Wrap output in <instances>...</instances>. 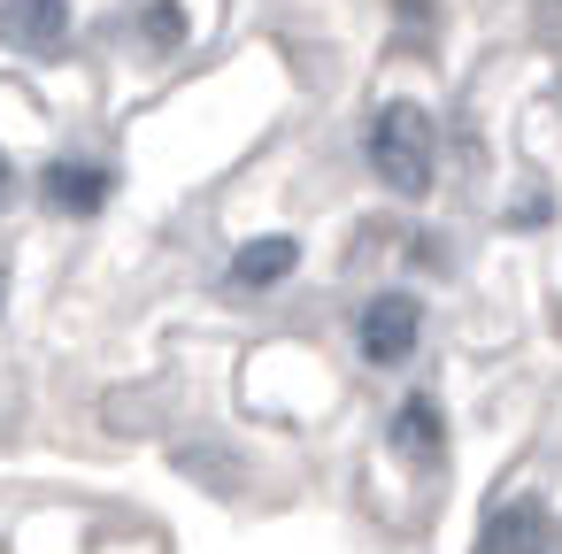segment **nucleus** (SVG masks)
Listing matches in <instances>:
<instances>
[{"mask_svg":"<svg viewBox=\"0 0 562 554\" xmlns=\"http://www.w3.org/2000/svg\"><path fill=\"white\" fill-rule=\"evenodd\" d=\"M293 239H255V247H239V262H232V285H278L285 270H293Z\"/></svg>","mask_w":562,"mask_h":554,"instance_id":"obj_6","label":"nucleus"},{"mask_svg":"<svg viewBox=\"0 0 562 554\" xmlns=\"http://www.w3.org/2000/svg\"><path fill=\"white\" fill-rule=\"evenodd\" d=\"M47 201H55L63 216H93V208L109 201V178H101L93 162H55V170H47Z\"/></svg>","mask_w":562,"mask_h":554,"instance_id":"obj_5","label":"nucleus"},{"mask_svg":"<svg viewBox=\"0 0 562 554\" xmlns=\"http://www.w3.org/2000/svg\"><path fill=\"white\" fill-rule=\"evenodd\" d=\"M408 347H416V301L408 293H378L362 308V354L393 370V362H408Z\"/></svg>","mask_w":562,"mask_h":554,"instance_id":"obj_3","label":"nucleus"},{"mask_svg":"<svg viewBox=\"0 0 562 554\" xmlns=\"http://www.w3.org/2000/svg\"><path fill=\"white\" fill-rule=\"evenodd\" d=\"M401 446H416V454L439 446V416H431V400H408V408H401Z\"/></svg>","mask_w":562,"mask_h":554,"instance_id":"obj_7","label":"nucleus"},{"mask_svg":"<svg viewBox=\"0 0 562 554\" xmlns=\"http://www.w3.org/2000/svg\"><path fill=\"white\" fill-rule=\"evenodd\" d=\"M147 39H155V47H178V39H186V16L170 9V0H155V9H147Z\"/></svg>","mask_w":562,"mask_h":554,"instance_id":"obj_8","label":"nucleus"},{"mask_svg":"<svg viewBox=\"0 0 562 554\" xmlns=\"http://www.w3.org/2000/svg\"><path fill=\"white\" fill-rule=\"evenodd\" d=\"M0 39L16 55H55L70 39V0H0Z\"/></svg>","mask_w":562,"mask_h":554,"instance_id":"obj_2","label":"nucleus"},{"mask_svg":"<svg viewBox=\"0 0 562 554\" xmlns=\"http://www.w3.org/2000/svg\"><path fill=\"white\" fill-rule=\"evenodd\" d=\"M370 170L393 185V193H431V170H439V139H431V116L416 101H385L370 116Z\"/></svg>","mask_w":562,"mask_h":554,"instance_id":"obj_1","label":"nucleus"},{"mask_svg":"<svg viewBox=\"0 0 562 554\" xmlns=\"http://www.w3.org/2000/svg\"><path fill=\"white\" fill-rule=\"evenodd\" d=\"M16 193V170H9V155H0V201H9Z\"/></svg>","mask_w":562,"mask_h":554,"instance_id":"obj_9","label":"nucleus"},{"mask_svg":"<svg viewBox=\"0 0 562 554\" xmlns=\"http://www.w3.org/2000/svg\"><path fill=\"white\" fill-rule=\"evenodd\" d=\"M547 546H554V523H547L539 500L501 508V516L485 523V539H477V554H547Z\"/></svg>","mask_w":562,"mask_h":554,"instance_id":"obj_4","label":"nucleus"}]
</instances>
